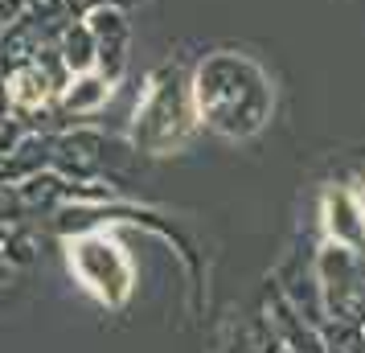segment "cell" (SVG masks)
I'll return each instance as SVG.
<instances>
[{"mask_svg":"<svg viewBox=\"0 0 365 353\" xmlns=\"http://www.w3.org/2000/svg\"><path fill=\"white\" fill-rule=\"evenodd\" d=\"M70 271L83 280L86 292H95L99 300L119 304L132 292V259L107 235H83L70 242Z\"/></svg>","mask_w":365,"mask_h":353,"instance_id":"cell-3","label":"cell"},{"mask_svg":"<svg viewBox=\"0 0 365 353\" xmlns=\"http://www.w3.org/2000/svg\"><path fill=\"white\" fill-rule=\"evenodd\" d=\"M4 99L13 116H37L58 99V74L41 66V58L13 62V70L4 74Z\"/></svg>","mask_w":365,"mask_h":353,"instance_id":"cell-5","label":"cell"},{"mask_svg":"<svg viewBox=\"0 0 365 353\" xmlns=\"http://www.w3.org/2000/svg\"><path fill=\"white\" fill-rule=\"evenodd\" d=\"M86 29H91V41H95V70L103 78L119 83L123 66H128V46H132V25L123 17V9L95 4L86 13Z\"/></svg>","mask_w":365,"mask_h":353,"instance_id":"cell-4","label":"cell"},{"mask_svg":"<svg viewBox=\"0 0 365 353\" xmlns=\"http://www.w3.org/2000/svg\"><path fill=\"white\" fill-rule=\"evenodd\" d=\"M193 132H197V111H193V95L181 66H156L135 99L132 144L152 156H168V152H181L193 140Z\"/></svg>","mask_w":365,"mask_h":353,"instance_id":"cell-2","label":"cell"},{"mask_svg":"<svg viewBox=\"0 0 365 353\" xmlns=\"http://www.w3.org/2000/svg\"><path fill=\"white\" fill-rule=\"evenodd\" d=\"M111 91H115V83L103 78L99 70H78V74H66V83L58 86V103L66 116H95L111 99Z\"/></svg>","mask_w":365,"mask_h":353,"instance_id":"cell-6","label":"cell"},{"mask_svg":"<svg viewBox=\"0 0 365 353\" xmlns=\"http://www.w3.org/2000/svg\"><path fill=\"white\" fill-rule=\"evenodd\" d=\"M193 111L197 123L226 140H247L263 132L271 111H275V86L267 78V70L234 50L205 53L189 78Z\"/></svg>","mask_w":365,"mask_h":353,"instance_id":"cell-1","label":"cell"},{"mask_svg":"<svg viewBox=\"0 0 365 353\" xmlns=\"http://www.w3.org/2000/svg\"><path fill=\"white\" fill-rule=\"evenodd\" d=\"M53 53H58V62L66 66V74L95 70V41H91L86 21H70L66 29L58 34V41H53Z\"/></svg>","mask_w":365,"mask_h":353,"instance_id":"cell-7","label":"cell"}]
</instances>
